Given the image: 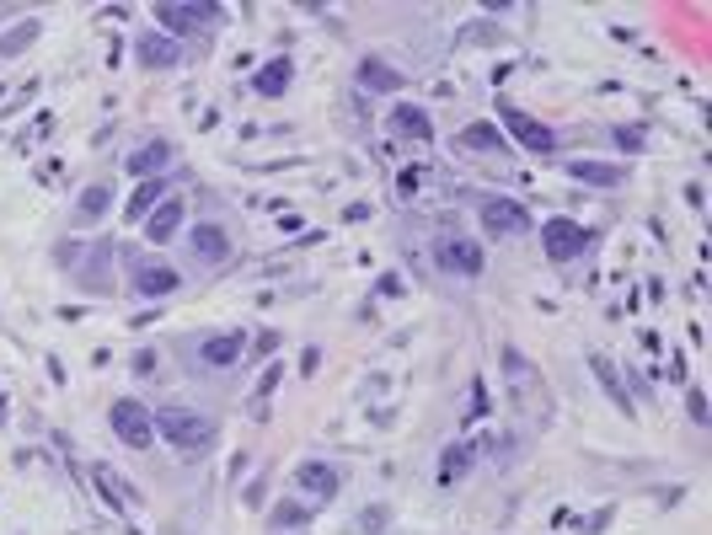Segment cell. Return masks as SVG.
Instances as JSON below:
<instances>
[{
    "instance_id": "obj_1",
    "label": "cell",
    "mask_w": 712,
    "mask_h": 535,
    "mask_svg": "<svg viewBox=\"0 0 712 535\" xmlns=\"http://www.w3.org/2000/svg\"><path fill=\"white\" fill-rule=\"evenodd\" d=\"M150 423H155V434H161L177 456H188V461L209 456L214 439H220V423H214L209 413H198V407H150Z\"/></svg>"
},
{
    "instance_id": "obj_2",
    "label": "cell",
    "mask_w": 712,
    "mask_h": 535,
    "mask_svg": "<svg viewBox=\"0 0 712 535\" xmlns=\"http://www.w3.org/2000/svg\"><path fill=\"white\" fill-rule=\"evenodd\" d=\"M498 359H504L498 370H504V386H509V402H515V407H520L525 418L547 423V418H552V391H547V380H541V375L531 370V359H525V354H520L515 343H504V348H498Z\"/></svg>"
},
{
    "instance_id": "obj_3",
    "label": "cell",
    "mask_w": 712,
    "mask_h": 535,
    "mask_svg": "<svg viewBox=\"0 0 712 535\" xmlns=\"http://www.w3.org/2000/svg\"><path fill=\"white\" fill-rule=\"evenodd\" d=\"M107 423H113V434H118L129 450H150V445H155L150 407H145V402H134V397H118V402L107 407Z\"/></svg>"
},
{
    "instance_id": "obj_4",
    "label": "cell",
    "mask_w": 712,
    "mask_h": 535,
    "mask_svg": "<svg viewBox=\"0 0 712 535\" xmlns=\"http://www.w3.org/2000/svg\"><path fill=\"white\" fill-rule=\"evenodd\" d=\"M584 247H590V230H584L579 220L557 214V220L541 225V252H547L552 263H574V257H584Z\"/></svg>"
},
{
    "instance_id": "obj_5",
    "label": "cell",
    "mask_w": 712,
    "mask_h": 535,
    "mask_svg": "<svg viewBox=\"0 0 712 535\" xmlns=\"http://www.w3.org/2000/svg\"><path fill=\"white\" fill-rule=\"evenodd\" d=\"M498 118H504V129H509V134H515V139H520V145H525L531 155H552V150H557V134H552V129H547L541 118L520 113L515 102H498Z\"/></svg>"
},
{
    "instance_id": "obj_6",
    "label": "cell",
    "mask_w": 712,
    "mask_h": 535,
    "mask_svg": "<svg viewBox=\"0 0 712 535\" xmlns=\"http://www.w3.org/2000/svg\"><path fill=\"white\" fill-rule=\"evenodd\" d=\"M434 257H440V268H445V273H456V279H482V263H488V257H482V247H477L472 236H445Z\"/></svg>"
},
{
    "instance_id": "obj_7",
    "label": "cell",
    "mask_w": 712,
    "mask_h": 535,
    "mask_svg": "<svg viewBox=\"0 0 712 535\" xmlns=\"http://www.w3.org/2000/svg\"><path fill=\"white\" fill-rule=\"evenodd\" d=\"M295 488H300L311 504H332L338 488H343V472L327 466V461H300V466H295Z\"/></svg>"
},
{
    "instance_id": "obj_8",
    "label": "cell",
    "mask_w": 712,
    "mask_h": 535,
    "mask_svg": "<svg viewBox=\"0 0 712 535\" xmlns=\"http://www.w3.org/2000/svg\"><path fill=\"white\" fill-rule=\"evenodd\" d=\"M477 214H482V230H488V236H525V230H531V214H525V204H515V198H488Z\"/></svg>"
},
{
    "instance_id": "obj_9",
    "label": "cell",
    "mask_w": 712,
    "mask_h": 535,
    "mask_svg": "<svg viewBox=\"0 0 712 535\" xmlns=\"http://www.w3.org/2000/svg\"><path fill=\"white\" fill-rule=\"evenodd\" d=\"M188 252H193V263H204V268H220V263H230V236H225V225H209V220H198V225L188 230Z\"/></svg>"
},
{
    "instance_id": "obj_10",
    "label": "cell",
    "mask_w": 712,
    "mask_h": 535,
    "mask_svg": "<svg viewBox=\"0 0 712 535\" xmlns=\"http://www.w3.org/2000/svg\"><path fill=\"white\" fill-rule=\"evenodd\" d=\"M209 16H220L214 5H182V0H161L155 5V21L166 27V38H188V32H198Z\"/></svg>"
},
{
    "instance_id": "obj_11",
    "label": "cell",
    "mask_w": 712,
    "mask_h": 535,
    "mask_svg": "<svg viewBox=\"0 0 712 535\" xmlns=\"http://www.w3.org/2000/svg\"><path fill=\"white\" fill-rule=\"evenodd\" d=\"M177 284H182V273L177 268H166V263H134V289L145 295V300H166V295H177Z\"/></svg>"
},
{
    "instance_id": "obj_12",
    "label": "cell",
    "mask_w": 712,
    "mask_h": 535,
    "mask_svg": "<svg viewBox=\"0 0 712 535\" xmlns=\"http://www.w3.org/2000/svg\"><path fill=\"white\" fill-rule=\"evenodd\" d=\"M241 354H247L241 332H214V338L198 343V364L204 370H230V364H241Z\"/></svg>"
},
{
    "instance_id": "obj_13",
    "label": "cell",
    "mask_w": 712,
    "mask_h": 535,
    "mask_svg": "<svg viewBox=\"0 0 712 535\" xmlns=\"http://www.w3.org/2000/svg\"><path fill=\"white\" fill-rule=\"evenodd\" d=\"M568 177L584 182V188H606V193H616V188L627 182V166H611V161H568Z\"/></svg>"
},
{
    "instance_id": "obj_14",
    "label": "cell",
    "mask_w": 712,
    "mask_h": 535,
    "mask_svg": "<svg viewBox=\"0 0 712 535\" xmlns=\"http://www.w3.org/2000/svg\"><path fill=\"white\" fill-rule=\"evenodd\" d=\"M134 48H139V64H150V70H172V64H182V43L166 38V32H145Z\"/></svg>"
},
{
    "instance_id": "obj_15",
    "label": "cell",
    "mask_w": 712,
    "mask_h": 535,
    "mask_svg": "<svg viewBox=\"0 0 712 535\" xmlns=\"http://www.w3.org/2000/svg\"><path fill=\"white\" fill-rule=\"evenodd\" d=\"M107 209H113V188H107V182H91V188L75 198V209H70V225H75V230H86V225H96Z\"/></svg>"
},
{
    "instance_id": "obj_16",
    "label": "cell",
    "mask_w": 712,
    "mask_h": 535,
    "mask_svg": "<svg viewBox=\"0 0 712 535\" xmlns=\"http://www.w3.org/2000/svg\"><path fill=\"white\" fill-rule=\"evenodd\" d=\"M177 230H182V198H161V204L145 214V241L161 247V241H172Z\"/></svg>"
},
{
    "instance_id": "obj_17",
    "label": "cell",
    "mask_w": 712,
    "mask_h": 535,
    "mask_svg": "<svg viewBox=\"0 0 712 535\" xmlns=\"http://www.w3.org/2000/svg\"><path fill=\"white\" fill-rule=\"evenodd\" d=\"M289 80H295V64L279 54V59H268V64L252 75V91H257V96H284V91H289Z\"/></svg>"
},
{
    "instance_id": "obj_18",
    "label": "cell",
    "mask_w": 712,
    "mask_h": 535,
    "mask_svg": "<svg viewBox=\"0 0 712 535\" xmlns=\"http://www.w3.org/2000/svg\"><path fill=\"white\" fill-rule=\"evenodd\" d=\"M456 145H461V150H472V155H493V150H509V145H504V129H498V123H466V129L456 134Z\"/></svg>"
},
{
    "instance_id": "obj_19",
    "label": "cell",
    "mask_w": 712,
    "mask_h": 535,
    "mask_svg": "<svg viewBox=\"0 0 712 535\" xmlns=\"http://www.w3.org/2000/svg\"><path fill=\"white\" fill-rule=\"evenodd\" d=\"M107 268H113V252H107V247H96V252H91V263L75 273V284H80L86 295H113V279H107Z\"/></svg>"
},
{
    "instance_id": "obj_20",
    "label": "cell",
    "mask_w": 712,
    "mask_h": 535,
    "mask_svg": "<svg viewBox=\"0 0 712 535\" xmlns=\"http://www.w3.org/2000/svg\"><path fill=\"white\" fill-rule=\"evenodd\" d=\"M91 482H96V493H102V504H107L113 514H129V509H134V498H129V482H123V477H113L107 466H96V472H91Z\"/></svg>"
},
{
    "instance_id": "obj_21",
    "label": "cell",
    "mask_w": 712,
    "mask_h": 535,
    "mask_svg": "<svg viewBox=\"0 0 712 535\" xmlns=\"http://www.w3.org/2000/svg\"><path fill=\"white\" fill-rule=\"evenodd\" d=\"M166 166H172V145H166V139H155V145H145V150H134V155H129V171H134L139 182H145L150 171L161 177Z\"/></svg>"
},
{
    "instance_id": "obj_22",
    "label": "cell",
    "mask_w": 712,
    "mask_h": 535,
    "mask_svg": "<svg viewBox=\"0 0 712 535\" xmlns=\"http://www.w3.org/2000/svg\"><path fill=\"white\" fill-rule=\"evenodd\" d=\"M590 370H595V380L606 386V397H611V402H616L622 413H632V397H627V380L616 375V364H611L606 354H595V359H590Z\"/></svg>"
},
{
    "instance_id": "obj_23",
    "label": "cell",
    "mask_w": 712,
    "mask_h": 535,
    "mask_svg": "<svg viewBox=\"0 0 712 535\" xmlns=\"http://www.w3.org/2000/svg\"><path fill=\"white\" fill-rule=\"evenodd\" d=\"M359 86L364 91H402V70H391L386 59H364L359 64Z\"/></svg>"
},
{
    "instance_id": "obj_24",
    "label": "cell",
    "mask_w": 712,
    "mask_h": 535,
    "mask_svg": "<svg viewBox=\"0 0 712 535\" xmlns=\"http://www.w3.org/2000/svg\"><path fill=\"white\" fill-rule=\"evenodd\" d=\"M391 129H397V134H413L418 145H429V139H434V123H429V113H423V107H391Z\"/></svg>"
},
{
    "instance_id": "obj_25",
    "label": "cell",
    "mask_w": 712,
    "mask_h": 535,
    "mask_svg": "<svg viewBox=\"0 0 712 535\" xmlns=\"http://www.w3.org/2000/svg\"><path fill=\"white\" fill-rule=\"evenodd\" d=\"M466 472H472V445H466V439L445 445V456H440V482L450 488V482H461Z\"/></svg>"
},
{
    "instance_id": "obj_26",
    "label": "cell",
    "mask_w": 712,
    "mask_h": 535,
    "mask_svg": "<svg viewBox=\"0 0 712 535\" xmlns=\"http://www.w3.org/2000/svg\"><path fill=\"white\" fill-rule=\"evenodd\" d=\"M161 198H166V182H161V177H145V182L134 188V198H129V220H145Z\"/></svg>"
},
{
    "instance_id": "obj_27",
    "label": "cell",
    "mask_w": 712,
    "mask_h": 535,
    "mask_svg": "<svg viewBox=\"0 0 712 535\" xmlns=\"http://www.w3.org/2000/svg\"><path fill=\"white\" fill-rule=\"evenodd\" d=\"M38 32H43V21H32V16H27V21H16L11 32H0V59H11V54H21V48H27V43L38 38Z\"/></svg>"
},
{
    "instance_id": "obj_28",
    "label": "cell",
    "mask_w": 712,
    "mask_h": 535,
    "mask_svg": "<svg viewBox=\"0 0 712 535\" xmlns=\"http://www.w3.org/2000/svg\"><path fill=\"white\" fill-rule=\"evenodd\" d=\"M268 525H273V531H300V525H311V509L295 504V498H284V504L268 514Z\"/></svg>"
},
{
    "instance_id": "obj_29",
    "label": "cell",
    "mask_w": 712,
    "mask_h": 535,
    "mask_svg": "<svg viewBox=\"0 0 712 535\" xmlns=\"http://www.w3.org/2000/svg\"><path fill=\"white\" fill-rule=\"evenodd\" d=\"M493 407H488V386H482V375L472 380V397H466V423H482Z\"/></svg>"
},
{
    "instance_id": "obj_30",
    "label": "cell",
    "mask_w": 712,
    "mask_h": 535,
    "mask_svg": "<svg viewBox=\"0 0 712 535\" xmlns=\"http://www.w3.org/2000/svg\"><path fill=\"white\" fill-rule=\"evenodd\" d=\"M611 520H616L611 509H595V514H584V520H574V531H579V535H600V531H606V525H611Z\"/></svg>"
},
{
    "instance_id": "obj_31",
    "label": "cell",
    "mask_w": 712,
    "mask_h": 535,
    "mask_svg": "<svg viewBox=\"0 0 712 535\" xmlns=\"http://www.w3.org/2000/svg\"><path fill=\"white\" fill-rule=\"evenodd\" d=\"M616 145H622V150H643V145H649V129H638V123L627 129V123H622V129H616Z\"/></svg>"
},
{
    "instance_id": "obj_32",
    "label": "cell",
    "mask_w": 712,
    "mask_h": 535,
    "mask_svg": "<svg viewBox=\"0 0 712 535\" xmlns=\"http://www.w3.org/2000/svg\"><path fill=\"white\" fill-rule=\"evenodd\" d=\"M686 407H691V423H702V429H708V423H712V407H708V397H702L697 386H691V397H686Z\"/></svg>"
},
{
    "instance_id": "obj_33",
    "label": "cell",
    "mask_w": 712,
    "mask_h": 535,
    "mask_svg": "<svg viewBox=\"0 0 712 535\" xmlns=\"http://www.w3.org/2000/svg\"><path fill=\"white\" fill-rule=\"evenodd\" d=\"M418 188H423V171H418V166H407V171L397 177V193H402V198H413Z\"/></svg>"
},
{
    "instance_id": "obj_34",
    "label": "cell",
    "mask_w": 712,
    "mask_h": 535,
    "mask_svg": "<svg viewBox=\"0 0 712 535\" xmlns=\"http://www.w3.org/2000/svg\"><path fill=\"white\" fill-rule=\"evenodd\" d=\"M279 380H284V364H268V370H263V380H257V402H263V397H268Z\"/></svg>"
},
{
    "instance_id": "obj_35",
    "label": "cell",
    "mask_w": 712,
    "mask_h": 535,
    "mask_svg": "<svg viewBox=\"0 0 712 535\" xmlns=\"http://www.w3.org/2000/svg\"><path fill=\"white\" fill-rule=\"evenodd\" d=\"M375 289H381V295H386V300H391V295H402V279H397V273H386V279H381V284H375Z\"/></svg>"
},
{
    "instance_id": "obj_36",
    "label": "cell",
    "mask_w": 712,
    "mask_h": 535,
    "mask_svg": "<svg viewBox=\"0 0 712 535\" xmlns=\"http://www.w3.org/2000/svg\"><path fill=\"white\" fill-rule=\"evenodd\" d=\"M316 364H322V348H306V354H300V370L316 375Z\"/></svg>"
}]
</instances>
